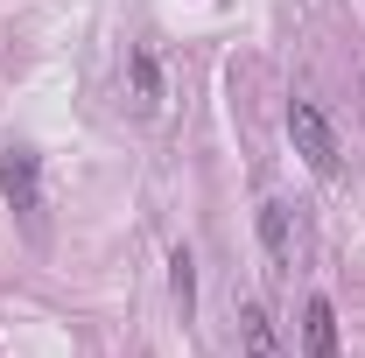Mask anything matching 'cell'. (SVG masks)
<instances>
[{
	"instance_id": "277c9868",
	"label": "cell",
	"mask_w": 365,
	"mask_h": 358,
	"mask_svg": "<svg viewBox=\"0 0 365 358\" xmlns=\"http://www.w3.org/2000/svg\"><path fill=\"white\" fill-rule=\"evenodd\" d=\"M302 358H337V310H330V295H309V310H302Z\"/></svg>"
},
{
	"instance_id": "8992f818",
	"label": "cell",
	"mask_w": 365,
	"mask_h": 358,
	"mask_svg": "<svg viewBox=\"0 0 365 358\" xmlns=\"http://www.w3.org/2000/svg\"><path fill=\"white\" fill-rule=\"evenodd\" d=\"M169 295H176L182 323H190V310H197V260H190V246H176V253H169Z\"/></svg>"
},
{
	"instance_id": "6da1fadb",
	"label": "cell",
	"mask_w": 365,
	"mask_h": 358,
	"mask_svg": "<svg viewBox=\"0 0 365 358\" xmlns=\"http://www.w3.org/2000/svg\"><path fill=\"white\" fill-rule=\"evenodd\" d=\"M288 140H295V155L317 176H344V140H337V127L323 120L309 98H288Z\"/></svg>"
},
{
	"instance_id": "7a4b0ae2",
	"label": "cell",
	"mask_w": 365,
	"mask_h": 358,
	"mask_svg": "<svg viewBox=\"0 0 365 358\" xmlns=\"http://www.w3.org/2000/svg\"><path fill=\"white\" fill-rule=\"evenodd\" d=\"M0 197L14 204V218L29 225V232H43V169H36L29 148H7L0 155Z\"/></svg>"
},
{
	"instance_id": "3957f363",
	"label": "cell",
	"mask_w": 365,
	"mask_h": 358,
	"mask_svg": "<svg viewBox=\"0 0 365 358\" xmlns=\"http://www.w3.org/2000/svg\"><path fill=\"white\" fill-rule=\"evenodd\" d=\"M260 246H267L274 267H295V211H288L281 197H267V204H260Z\"/></svg>"
},
{
	"instance_id": "5b68a950",
	"label": "cell",
	"mask_w": 365,
	"mask_h": 358,
	"mask_svg": "<svg viewBox=\"0 0 365 358\" xmlns=\"http://www.w3.org/2000/svg\"><path fill=\"white\" fill-rule=\"evenodd\" d=\"M239 352H246V358H288L260 302H239Z\"/></svg>"
},
{
	"instance_id": "52a82bcc",
	"label": "cell",
	"mask_w": 365,
	"mask_h": 358,
	"mask_svg": "<svg viewBox=\"0 0 365 358\" xmlns=\"http://www.w3.org/2000/svg\"><path fill=\"white\" fill-rule=\"evenodd\" d=\"M127 71H134V106L155 113V98H162V85H155V56H148V49H127Z\"/></svg>"
}]
</instances>
